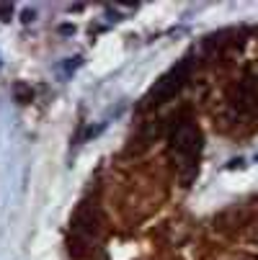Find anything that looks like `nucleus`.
I'll use <instances>...</instances> for the list:
<instances>
[{
  "mask_svg": "<svg viewBox=\"0 0 258 260\" xmlns=\"http://www.w3.org/2000/svg\"><path fill=\"white\" fill-rule=\"evenodd\" d=\"M165 147H168V155L176 160L181 185L189 188L196 180L199 160H202V132L196 126V119L191 116V108H181L168 119Z\"/></svg>",
  "mask_w": 258,
  "mask_h": 260,
  "instance_id": "1",
  "label": "nucleus"
},
{
  "mask_svg": "<svg viewBox=\"0 0 258 260\" xmlns=\"http://www.w3.org/2000/svg\"><path fill=\"white\" fill-rule=\"evenodd\" d=\"M191 70H194V59L191 57H183L176 67H170L165 75L153 85V90L145 95V101H142V111H147V108H158V106H163V103H168L183 85L189 83V78H191Z\"/></svg>",
  "mask_w": 258,
  "mask_h": 260,
  "instance_id": "3",
  "label": "nucleus"
},
{
  "mask_svg": "<svg viewBox=\"0 0 258 260\" xmlns=\"http://www.w3.org/2000/svg\"><path fill=\"white\" fill-rule=\"evenodd\" d=\"M34 16H36L34 11H23V16H21V21H23V23H31V21H34Z\"/></svg>",
  "mask_w": 258,
  "mask_h": 260,
  "instance_id": "5",
  "label": "nucleus"
},
{
  "mask_svg": "<svg viewBox=\"0 0 258 260\" xmlns=\"http://www.w3.org/2000/svg\"><path fill=\"white\" fill-rule=\"evenodd\" d=\"M258 111V70H245L225 101L227 121H248Z\"/></svg>",
  "mask_w": 258,
  "mask_h": 260,
  "instance_id": "2",
  "label": "nucleus"
},
{
  "mask_svg": "<svg viewBox=\"0 0 258 260\" xmlns=\"http://www.w3.org/2000/svg\"><path fill=\"white\" fill-rule=\"evenodd\" d=\"M11 16H13V6L8 3V6H0V21H11Z\"/></svg>",
  "mask_w": 258,
  "mask_h": 260,
  "instance_id": "4",
  "label": "nucleus"
}]
</instances>
